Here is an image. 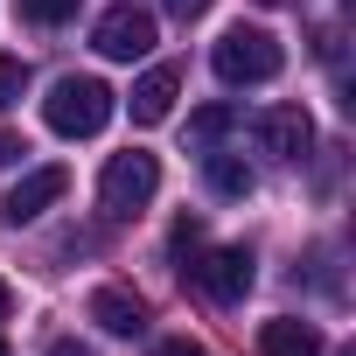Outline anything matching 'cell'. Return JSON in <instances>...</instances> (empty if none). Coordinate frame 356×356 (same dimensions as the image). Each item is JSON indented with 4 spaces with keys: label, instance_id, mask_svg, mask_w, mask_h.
<instances>
[{
    "label": "cell",
    "instance_id": "obj_1",
    "mask_svg": "<svg viewBox=\"0 0 356 356\" xmlns=\"http://www.w3.org/2000/svg\"><path fill=\"white\" fill-rule=\"evenodd\" d=\"M42 119H49V133H63V140H91V133H105V119H112V84H98V77H56L49 98H42Z\"/></svg>",
    "mask_w": 356,
    "mask_h": 356
},
{
    "label": "cell",
    "instance_id": "obj_2",
    "mask_svg": "<svg viewBox=\"0 0 356 356\" xmlns=\"http://www.w3.org/2000/svg\"><path fill=\"white\" fill-rule=\"evenodd\" d=\"M210 70L224 77V84H273L280 70H286V49L266 35V29H224L217 35V49H210Z\"/></svg>",
    "mask_w": 356,
    "mask_h": 356
},
{
    "label": "cell",
    "instance_id": "obj_3",
    "mask_svg": "<svg viewBox=\"0 0 356 356\" xmlns=\"http://www.w3.org/2000/svg\"><path fill=\"white\" fill-rule=\"evenodd\" d=\"M154 189H161V161L154 154H112L105 161V175H98V203H105V217L112 224H133L147 203H154Z\"/></svg>",
    "mask_w": 356,
    "mask_h": 356
},
{
    "label": "cell",
    "instance_id": "obj_4",
    "mask_svg": "<svg viewBox=\"0 0 356 356\" xmlns=\"http://www.w3.org/2000/svg\"><path fill=\"white\" fill-rule=\"evenodd\" d=\"M217 307H231V300H245L252 293V280H259V259L245 252V245H217V252H196L189 266H182Z\"/></svg>",
    "mask_w": 356,
    "mask_h": 356
},
{
    "label": "cell",
    "instance_id": "obj_5",
    "mask_svg": "<svg viewBox=\"0 0 356 356\" xmlns=\"http://www.w3.org/2000/svg\"><path fill=\"white\" fill-rule=\"evenodd\" d=\"M91 49L112 56V63L147 56V49H154V15H147V8H105L98 29H91Z\"/></svg>",
    "mask_w": 356,
    "mask_h": 356
},
{
    "label": "cell",
    "instance_id": "obj_6",
    "mask_svg": "<svg viewBox=\"0 0 356 356\" xmlns=\"http://www.w3.org/2000/svg\"><path fill=\"white\" fill-rule=\"evenodd\" d=\"M63 189H70V168H56V161H49V168H29L22 182L8 189L0 217H8V224H35V217H42L49 203H63Z\"/></svg>",
    "mask_w": 356,
    "mask_h": 356
},
{
    "label": "cell",
    "instance_id": "obj_7",
    "mask_svg": "<svg viewBox=\"0 0 356 356\" xmlns=\"http://www.w3.org/2000/svg\"><path fill=\"white\" fill-rule=\"evenodd\" d=\"M259 147L266 154H280V161H307V147H314V119L300 112V105H273V112H259Z\"/></svg>",
    "mask_w": 356,
    "mask_h": 356
},
{
    "label": "cell",
    "instance_id": "obj_8",
    "mask_svg": "<svg viewBox=\"0 0 356 356\" xmlns=\"http://www.w3.org/2000/svg\"><path fill=\"white\" fill-rule=\"evenodd\" d=\"M175 98H182V70H175V63H154L140 84H133V126H161L168 112H175Z\"/></svg>",
    "mask_w": 356,
    "mask_h": 356
},
{
    "label": "cell",
    "instance_id": "obj_9",
    "mask_svg": "<svg viewBox=\"0 0 356 356\" xmlns=\"http://www.w3.org/2000/svg\"><path fill=\"white\" fill-rule=\"evenodd\" d=\"M91 321H98L105 335H140V328H147V300L126 293V286H98V293H91Z\"/></svg>",
    "mask_w": 356,
    "mask_h": 356
},
{
    "label": "cell",
    "instance_id": "obj_10",
    "mask_svg": "<svg viewBox=\"0 0 356 356\" xmlns=\"http://www.w3.org/2000/svg\"><path fill=\"white\" fill-rule=\"evenodd\" d=\"M259 349H266V356H321V328H314V321H293V314H280V321H266Z\"/></svg>",
    "mask_w": 356,
    "mask_h": 356
},
{
    "label": "cell",
    "instance_id": "obj_11",
    "mask_svg": "<svg viewBox=\"0 0 356 356\" xmlns=\"http://www.w3.org/2000/svg\"><path fill=\"white\" fill-rule=\"evenodd\" d=\"M203 175H210V189H217V196H252V168H245L238 154H210Z\"/></svg>",
    "mask_w": 356,
    "mask_h": 356
},
{
    "label": "cell",
    "instance_id": "obj_12",
    "mask_svg": "<svg viewBox=\"0 0 356 356\" xmlns=\"http://www.w3.org/2000/svg\"><path fill=\"white\" fill-rule=\"evenodd\" d=\"M231 126H238V112H231V105H203V112H189V140H196V147H217Z\"/></svg>",
    "mask_w": 356,
    "mask_h": 356
},
{
    "label": "cell",
    "instance_id": "obj_13",
    "mask_svg": "<svg viewBox=\"0 0 356 356\" xmlns=\"http://www.w3.org/2000/svg\"><path fill=\"white\" fill-rule=\"evenodd\" d=\"M22 8V22H35V29H63L70 15H77V0H15Z\"/></svg>",
    "mask_w": 356,
    "mask_h": 356
},
{
    "label": "cell",
    "instance_id": "obj_14",
    "mask_svg": "<svg viewBox=\"0 0 356 356\" xmlns=\"http://www.w3.org/2000/svg\"><path fill=\"white\" fill-rule=\"evenodd\" d=\"M22 91H29V63L22 56H0V112H8Z\"/></svg>",
    "mask_w": 356,
    "mask_h": 356
},
{
    "label": "cell",
    "instance_id": "obj_15",
    "mask_svg": "<svg viewBox=\"0 0 356 356\" xmlns=\"http://www.w3.org/2000/svg\"><path fill=\"white\" fill-rule=\"evenodd\" d=\"M168 245H175V259L189 266V259L203 252V217H182V224H175V238H168Z\"/></svg>",
    "mask_w": 356,
    "mask_h": 356
},
{
    "label": "cell",
    "instance_id": "obj_16",
    "mask_svg": "<svg viewBox=\"0 0 356 356\" xmlns=\"http://www.w3.org/2000/svg\"><path fill=\"white\" fill-rule=\"evenodd\" d=\"M154 356H210V349L189 342V335H168V342H154Z\"/></svg>",
    "mask_w": 356,
    "mask_h": 356
},
{
    "label": "cell",
    "instance_id": "obj_17",
    "mask_svg": "<svg viewBox=\"0 0 356 356\" xmlns=\"http://www.w3.org/2000/svg\"><path fill=\"white\" fill-rule=\"evenodd\" d=\"M168 15H175V22H203L210 0H168Z\"/></svg>",
    "mask_w": 356,
    "mask_h": 356
},
{
    "label": "cell",
    "instance_id": "obj_18",
    "mask_svg": "<svg viewBox=\"0 0 356 356\" xmlns=\"http://www.w3.org/2000/svg\"><path fill=\"white\" fill-rule=\"evenodd\" d=\"M22 154H29V147H22L15 133H0V161H22Z\"/></svg>",
    "mask_w": 356,
    "mask_h": 356
},
{
    "label": "cell",
    "instance_id": "obj_19",
    "mask_svg": "<svg viewBox=\"0 0 356 356\" xmlns=\"http://www.w3.org/2000/svg\"><path fill=\"white\" fill-rule=\"evenodd\" d=\"M49 356H91V349H84V342H70V335H63V342H49Z\"/></svg>",
    "mask_w": 356,
    "mask_h": 356
},
{
    "label": "cell",
    "instance_id": "obj_20",
    "mask_svg": "<svg viewBox=\"0 0 356 356\" xmlns=\"http://www.w3.org/2000/svg\"><path fill=\"white\" fill-rule=\"evenodd\" d=\"M0 314H8V280H0Z\"/></svg>",
    "mask_w": 356,
    "mask_h": 356
},
{
    "label": "cell",
    "instance_id": "obj_21",
    "mask_svg": "<svg viewBox=\"0 0 356 356\" xmlns=\"http://www.w3.org/2000/svg\"><path fill=\"white\" fill-rule=\"evenodd\" d=\"M259 8H286V0H259Z\"/></svg>",
    "mask_w": 356,
    "mask_h": 356
},
{
    "label": "cell",
    "instance_id": "obj_22",
    "mask_svg": "<svg viewBox=\"0 0 356 356\" xmlns=\"http://www.w3.org/2000/svg\"><path fill=\"white\" fill-rule=\"evenodd\" d=\"M0 356H8V342H0Z\"/></svg>",
    "mask_w": 356,
    "mask_h": 356
}]
</instances>
